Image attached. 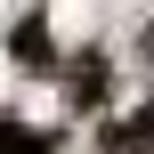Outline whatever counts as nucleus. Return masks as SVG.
<instances>
[{
	"label": "nucleus",
	"instance_id": "4",
	"mask_svg": "<svg viewBox=\"0 0 154 154\" xmlns=\"http://www.w3.org/2000/svg\"><path fill=\"white\" fill-rule=\"evenodd\" d=\"M138 57H146V73H154V24H146V32H138Z\"/></svg>",
	"mask_w": 154,
	"mask_h": 154
},
{
	"label": "nucleus",
	"instance_id": "3",
	"mask_svg": "<svg viewBox=\"0 0 154 154\" xmlns=\"http://www.w3.org/2000/svg\"><path fill=\"white\" fill-rule=\"evenodd\" d=\"M49 146H57V130H32V122L0 114V154H49Z\"/></svg>",
	"mask_w": 154,
	"mask_h": 154
},
{
	"label": "nucleus",
	"instance_id": "2",
	"mask_svg": "<svg viewBox=\"0 0 154 154\" xmlns=\"http://www.w3.org/2000/svg\"><path fill=\"white\" fill-rule=\"evenodd\" d=\"M8 49H16V65H24V73H49V65H57V57H49V24H41V16H24Z\"/></svg>",
	"mask_w": 154,
	"mask_h": 154
},
{
	"label": "nucleus",
	"instance_id": "1",
	"mask_svg": "<svg viewBox=\"0 0 154 154\" xmlns=\"http://www.w3.org/2000/svg\"><path fill=\"white\" fill-rule=\"evenodd\" d=\"M106 154H154V97L138 106V114L106 122Z\"/></svg>",
	"mask_w": 154,
	"mask_h": 154
}]
</instances>
